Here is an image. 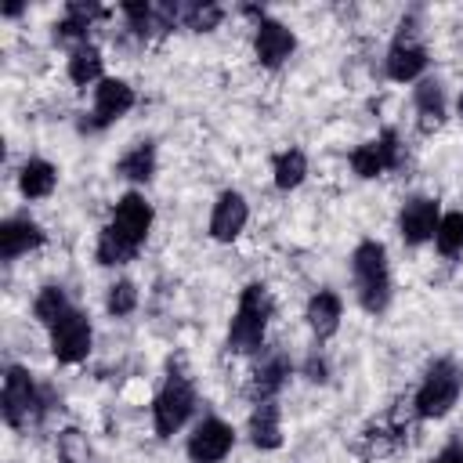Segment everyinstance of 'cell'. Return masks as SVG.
<instances>
[{
	"label": "cell",
	"instance_id": "cell-34",
	"mask_svg": "<svg viewBox=\"0 0 463 463\" xmlns=\"http://www.w3.org/2000/svg\"><path fill=\"white\" fill-rule=\"evenodd\" d=\"M456 112H459V116H463V94H459V101H456Z\"/></svg>",
	"mask_w": 463,
	"mask_h": 463
},
{
	"label": "cell",
	"instance_id": "cell-12",
	"mask_svg": "<svg viewBox=\"0 0 463 463\" xmlns=\"http://www.w3.org/2000/svg\"><path fill=\"white\" fill-rule=\"evenodd\" d=\"M293 47H297V36H293L282 22L260 14L257 33H253V54H257V61H260L264 69H279V65L293 54Z\"/></svg>",
	"mask_w": 463,
	"mask_h": 463
},
{
	"label": "cell",
	"instance_id": "cell-10",
	"mask_svg": "<svg viewBox=\"0 0 463 463\" xmlns=\"http://www.w3.org/2000/svg\"><path fill=\"white\" fill-rule=\"evenodd\" d=\"M438 221H441L438 203L427 199V195H412V199H405L402 210H398V232H402V239H405L409 246H420V242L434 239Z\"/></svg>",
	"mask_w": 463,
	"mask_h": 463
},
{
	"label": "cell",
	"instance_id": "cell-22",
	"mask_svg": "<svg viewBox=\"0 0 463 463\" xmlns=\"http://www.w3.org/2000/svg\"><path fill=\"white\" fill-rule=\"evenodd\" d=\"M271 177H275V188L279 192H293L304 177H307V156L300 148H286L275 156L271 163Z\"/></svg>",
	"mask_w": 463,
	"mask_h": 463
},
{
	"label": "cell",
	"instance_id": "cell-11",
	"mask_svg": "<svg viewBox=\"0 0 463 463\" xmlns=\"http://www.w3.org/2000/svg\"><path fill=\"white\" fill-rule=\"evenodd\" d=\"M409 29H412V22L409 25L402 22V33L394 36V43L387 51V76L398 80V83H409V80H416L427 69V51H423V43Z\"/></svg>",
	"mask_w": 463,
	"mask_h": 463
},
{
	"label": "cell",
	"instance_id": "cell-18",
	"mask_svg": "<svg viewBox=\"0 0 463 463\" xmlns=\"http://www.w3.org/2000/svg\"><path fill=\"white\" fill-rule=\"evenodd\" d=\"M250 441L264 452L282 445V412L275 402H257L250 412Z\"/></svg>",
	"mask_w": 463,
	"mask_h": 463
},
{
	"label": "cell",
	"instance_id": "cell-7",
	"mask_svg": "<svg viewBox=\"0 0 463 463\" xmlns=\"http://www.w3.org/2000/svg\"><path fill=\"white\" fill-rule=\"evenodd\" d=\"M90 340H94V329H90V318L83 311H69L65 318H58L51 326V351L61 365H76L90 354Z\"/></svg>",
	"mask_w": 463,
	"mask_h": 463
},
{
	"label": "cell",
	"instance_id": "cell-19",
	"mask_svg": "<svg viewBox=\"0 0 463 463\" xmlns=\"http://www.w3.org/2000/svg\"><path fill=\"white\" fill-rule=\"evenodd\" d=\"M54 184H58L54 163L33 156V159H25V163L18 166V192H22L25 199H47V195L54 192Z\"/></svg>",
	"mask_w": 463,
	"mask_h": 463
},
{
	"label": "cell",
	"instance_id": "cell-25",
	"mask_svg": "<svg viewBox=\"0 0 463 463\" xmlns=\"http://www.w3.org/2000/svg\"><path fill=\"white\" fill-rule=\"evenodd\" d=\"M72 311V304H69V297H65V289L61 286H43L40 293H36V300H33V315L51 329L58 318H65Z\"/></svg>",
	"mask_w": 463,
	"mask_h": 463
},
{
	"label": "cell",
	"instance_id": "cell-4",
	"mask_svg": "<svg viewBox=\"0 0 463 463\" xmlns=\"http://www.w3.org/2000/svg\"><path fill=\"white\" fill-rule=\"evenodd\" d=\"M47 409H51V391L40 387L29 369L11 365L7 376H4V394H0L4 423L22 430V427H29V420H40Z\"/></svg>",
	"mask_w": 463,
	"mask_h": 463
},
{
	"label": "cell",
	"instance_id": "cell-1",
	"mask_svg": "<svg viewBox=\"0 0 463 463\" xmlns=\"http://www.w3.org/2000/svg\"><path fill=\"white\" fill-rule=\"evenodd\" d=\"M152 203L141 195V192H127L116 199L112 206V217L109 224L101 228L98 235V246H94V257L98 264L105 268H116V264H127L137 257V250L145 246L148 232H152Z\"/></svg>",
	"mask_w": 463,
	"mask_h": 463
},
{
	"label": "cell",
	"instance_id": "cell-21",
	"mask_svg": "<svg viewBox=\"0 0 463 463\" xmlns=\"http://www.w3.org/2000/svg\"><path fill=\"white\" fill-rule=\"evenodd\" d=\"M116 170L127 177V181H152V174H156V145L152 141H134L123 156H119V163H116Z\"/></svg>",
	"mask_w": 463,
	"mask_h": 463
},
{
	"label": "cell",
	"instance_id": "cell-33",
	"mask_svg": "<svg viewBox=\"0 0 463 463\" xmlns=\"http://www.w3.org/2000/svg\"><path fill=\"white\" fill-rule=\"evenodd\" d=\"M4 14H7V18H14V14H22V7H18V4H7V7H4Z\"/></svg>",
	"mask_w": 463,
	"mask_h": 463
},
{
	"label": "cell",
	"instance_id": "cell-14",
	"mask_svg": "<svg viewBox=\"0 0 463 463\" xmlns=\"http://www.w3.org/2000/svg\"><path fill=\"white\" fill-rule=\"evenodd\" d=\"M250 221V206L239 192H221L217 203H213V213H210V235L217 242H232L239 239V232L246 228Z\"/></svg>",
	"mask_w": 463,
	"mask_h": 463
},
{
	"label": "cell",
	"instance_id": "cell-5",
	"mask_svg": "<svg viewBox=\"0 0 463 463\" xmlns=\"http://www.w3.org/2000/svg\"><path fill=\"white\" fill-rule=\"evenodd\" d=\"M459 391H463V373H459V365H456L452 358H438V362L423 373V380H420V387H416V398H412L416 416H420V420H438V416H445V412L456 405Z\"/></svg>",
	"mask_w": 463,
	"mask_h": 463
},
{
	"label": "cell",
	"instance_id": "cell-15",
	"mask_svg": "<svg viewBox=\"0 0 463 463\" xmlns=\"http://www.w3.org/2000/svg\"><path fill=\"white\" fill-rule=\"evenodd\" d=\"M43 246V228L33 217H7L0 224V257L4 260H18L22 253Z\"/></svg>",
	"mask_w": 463,
	"mask_h": 463
},
{
	"label": "cell",
	"instance_id": "cell-9",
	"mask_svg": "<svg viewBox=\"0 0 463 463\" xmlns=\"http://www.w3.org/2000/svg\"><path fill=\"white\" fill-rule=\"evenodd\" d=\"M402 166V141L394 130H383L376 141H365L351 152V170L358 177H380L383 170H398Z\"/></svg>",
	"mask_w": 463,
	"mask_h": 463
},
{
	"label": "cell",
	"instance_id": "cell-23",
	"mask_svg": "<svg viewBox=\"0 0 463 463\" xmlns=\"http://www.w3.org/2000/svg\"><path fill=\"white\" fill-rule=\"evenodd\" d=\"M101 14L105 11L98 4H69L65 7V18L54 25V40H83L87 29H90V22L101 18Z\"/></svg>",
	"mask_w": 463,
	"mask_h": 463
},
{
	"label": "cell",
	"instance_id": "cell-26",
	"mask_svg": "<svg viewBox=\"0 0 463 463\" xmlns=\"http://www.w3.org/2000/svg\"><path fill=\"white\" fill-rule=\"evenodd\" d=\"M434 246H438L441 257H456V253H463V213H459V210H456V213H445V217L438 221Z\"/></svg>",
	"mask_w": 463,
	"mask_h": 463
},
{
	"label": "cell",
	"instance_id": "cell-6",
	"mask_svg": "<svg viewBox=\"0 0 463 463\" xmlns=\"http://www.w3.org/2000/svg\"><path fill=\"white\" fill-rule=\"evenodd\" d=\"M192 412H195V387H192V380H188L184 373H174V369H170V376L163 380V387H159L156 398H152V423H156V434H159V438H174V434L188 423Z\"/></svg>",
	"mask_w": 463,
	"mask_h": 463
},
{
	"label": "cell",
	"instance_id": "cell-24",
	"mask_svg": "<svg viewBox=\"0 0 463 463\" xmlns=\"http://www.w3.org/2000/svg\"><path fill=\"white\" fill-rule=\"evenodd\" d=\"M69 80H72L76 87H87V83H101V80H105V76H101V54H98V47L80 43V47L69 54Z\"/></svg>",
	"mask_w": 463,
	"mask_h": 463
},
{
	"label": "cell",
	"instance_id": "cell-32",
	"mask_svg": "<svg viewBox=\"0 0 463 463\" xmlns=\"http://www.w3.org/2000/svg\"><path fill=\"white\" fill-rule=\"evenodd\" d=\"M430 463H463V445H445Z\"/></svg>",
	"mask_w": 463,
	"mask_h": 463
},
{
	"label": "cell",
	"instance_id": "cell-30",
	"mask_svg": "<svg viewBox=\"0 0 463 463\" xmlns=\"http://www.w3.org/2000/svg\"><path fill=\"white\" fill-rule=\"evenodd\" d=\"M54 449H58L61 463H87V456H90V445H87V438L80 430H61Z\"/></svg>",
	"mask_w": 463,
	"mask_h": 463
},
{
	"label": "cell",
	"instance_id": "cell-16",
	"mask_svg": "<svg viewBox=\"0 0 463 463\" xmlns=\"http://www.w3.org/2000/svg\"><path fill=\"white\" fill-rule=\"evenodd\" d=\"M289 373H293V362H289L282 351L268 354V358H264V362L253 369V380H250V394H253L257 402H275V394L286 387Z\"/></svg>",
	"mask_w": 463,
	"mask_h": 463
},
{
	"label": "cell",
	"instance_id": "cell-27",
	"mask_svg": "<svg viewBox=\"0 0 463 463\" xmlns=\"http://www.w3.org/2000/svg\"><path fill=\"white\" fill-rule=\"evenodd\" d=\"M134 307H137V286H134L130 279L112 282V286H109V297H105V311H109L112 318H127Z\"/></svg>",
	"mask_w": 463,
	"mask_h": 463
},
{
	"label": "cell",
	"instance_id": "cell-13",
	"mask_svg": "<svg viewBox=\"0 0 463 463\" xmlns=\"http://www.w3.org/2000/svg\"><path fill=\"white\" fill-rule=\"evenodd\" d=\"M134 109V90H130V83H123V80H112V76H105L98 87H94V119H90V127L98 130V127H109V123H116L119 116H127Z\"/></svg>",
	"mask_w": 463,
	"mask_h": 463
},
{
	"label": "cell",
	"instance_id": "cell-8",
	"mask_svg": "<svg viewBox=\"0 0 463 463\" xmlns=\"http://www.w3.org/2000/svg\"><path fill=\"white\" fill-rule=\"evenodd\" d=\"M235 445V430L232 423L217 420V416H206L203 423H195V430L188 434V459L192 463H221Z\"/></svg>",
	"mask_w": 463,
	"mask_h": 463
},
{
	"label": "cell",
	"instance_id": "cell-17",
	"mask_svg": "<svg viewBox=\"0 0 463 463\" xmlns=\"http://www.w3.org/2000/svg\"><path fill=\"white\" fill-rule=\"evenodd\" d=\"M340 315H344V304H340V297L333 289L311 293L307 311H304V318H307V326H311V333L318 340H326V336H333L340 329Z\"/></svg>",
	"mask_w": 463,
	"mask_h": 463
},
{
	"label": "cell",
	"instance_id": "cell-20",
	"mask_svg": "<svg viewBox=\"0 0 463 463\" xmlns=\"http://www.w3.org/2000/svg\"><path fill=\"white\" fill-rule=\"evenodd\" d=\"M412 101H416L420 127H423V130L441 127V119H445V90H441V83H438V80H420V83H416Z\"/></svg>",
	"mask_w": 463,
	"mask_h": 463
},
{
	"label": "cell",
	"instance_id": "cell-31",
	"mask_svg": "<svg viewBox=\"0 0 463 463\" xmlns=\"http://www.w3.org/2000/svg\"><path fill=\"white\" fill-rule=\"evenodd\" d=\"M304 373H307V380H315V383H326V380H329V376H326V373H329V369H326V358H318V354L307 358Z\"/></svg>",
	"mask_w": 463,
	"mask_h": 463
},
{
	"label": "cell",
	"instance_id": "cell-28",
	"mask_svg": "<svg viewBox=\"0 0 463 463\" xmlns=\"http://www.w3.org/2000/svg\"><path fill=\"white\" fill-rule=\"evenodd\" d=\"M221 18H224V11L217 4H181V22L195 33H210Z\"/></svg>",
	"mask_w": 463,
	"mask_h": 463
},
{
	"label": "cell",
	"instance_id": "cell-29",
	"mask_svg": "<svg viewBox=\"0 0 463 463\" xmlns=\"http://www.w3.org/2000/svg\"><path fill=\"white\" fill-rule=\"evenodd\" d=\"M123 18L130 22V29H134L137 36H148L152 29L163 25V22H159V7H152V4H123Z\"/></svg>",
	"mask_w": 463,
	"mask_h": 463
},
{
	"label": "cell",
	"instance_id": "cell-2",
	"mask_svg": "<svg viewBox=\"0 0 463 463\" xmlns=\"http://www.w3.org/2000/svg\"><path fill=\"white\" fill-rule=\"evenodd\" d=\"M351 279H354V293L358 304L369 315H383L391 304V264H387V250L376 239H365L354 246L351 253Z\"/></svg>",
	"mask_w": 463,
	"mask_h": 463
},
{
	"label": "cell",
	"instance_id": "cell-3",
	"mask_svg": "<svg viewBox=\"0 0 463 463\" xmlns=\"http://www.w3.org/2000/svg\"><path fill=\"white\" fill-rule=\"evenodd\" d=\"M275 304H271V293L264 282H250L242 293H239V304H235V315L228 322V351H239V354H250L264 344V333H268V318H271Z\"/></svg>",
	"mask_w": 463,
	"mask_h": 463
}]
</instances>
